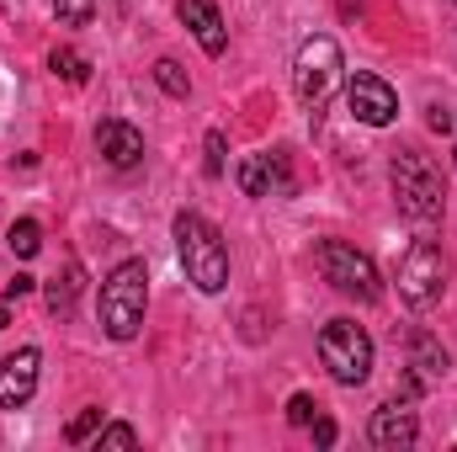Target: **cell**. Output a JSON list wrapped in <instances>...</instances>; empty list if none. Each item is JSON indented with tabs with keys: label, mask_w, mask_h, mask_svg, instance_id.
<instances>
[{
	"label": "cell",
	"mask_w": 457,
	"mask_h": 452,
	"mask_svg": "<svg viewBox=\"0 0 457 452\" xmlns=\"http://www.w3.org/2000/svg\"><path fill=\"white\" fill-rule=\"evenodd\" d=\"M388 181H394V203H399V213H404L410 224L431 229L447 213V181H442V171H436L431 155H420V149H394Z\"/></svg>",
	"instance_id": "cell-1"
},
{
	"label": "cell",
	"mask_w": 457,
	"mask_h": 452,
	"mask_svg": "<svg viewBox=\"0 0 457 452\" xmlns=\"http://www.w3.org/2000/svg\"><path fill=\"white\" fill-rule=\"evenodd\" d=\"M176 255H181V272H187V282L197 288V293H224L228 288V245L224 234L208 224L203 213H176Z\"/></svg>",
	"instance_id": "cell-2"
},
{
	"label": "cell",
	"mask_w": 457,
	"mask_h": 452,
	"mask_svg": "<svg viewBox=\"0 0 457 452\" xmlns=\"http://www.w3.org/2000/svg\"><path fill=\"white\" fill-rule=\"evenodd\" d=\"M144 309H149V266L144 261H117L102 282V331L112 340H133L144 331Z\"/></svg>",
	"instance_id": "cell-3"
},
{
	"label": "cell",
	"mask_w": 457,
	"mask_h": 452,
	"mask_svg": "<svg viewBox=\"0 0 457 452\" xmlns=\"http://www.w3.org/2000/svg\"><path fill=\"white\" fill-rule=\"evenodd\" d=\"M341 43L336 38H325V32H314V38H303L298 43V59H293V91H298V102L309 107V113L320 117V107L330 102V91L341 86Z\"/></svg>",
	"instance_id": "cell-4"
},
{
	"label": "cell",
	"mask_w": 457,
	"mask_h": 452,
	"mask_svg": "<svg viewBox=\"0 0 457 452\" xmlns=\"http://www.w3.org/2000/svg\"><path fill=\"white\" fill-rule=\"evenodd\" d=\"M314 261H320V272H325V282H330L336 293L356 298V304H378V298H383V277H378V266H372L367 250H356V245H345V239H320Z\"/></svg>",
	"instance_id": "cell-5"
},
{
	"label": "cell",
	"mask_w": 457,
	"mask_h": 452,
	"mask_svg": "<svg viewBox=\"0 0 457 452\" xmlns=\"http://www.w3.org/2000/svg\"><path fill=\"white\" fill-rule=\"evenodd\" d=\"M320 362L330 367V378L341 389H356L372 378V336L356 320H330L320 331Z\"/></svg>",
	"instance_id": "cell-6"
},
{
	"label": "cell",
	"mask_w": 457,
	"mask_h": 452,
	"mask_svg": "<svg viewBox=\"0 0 457 452\" xmlns=\"http://www.w3.org/2000/svg\"><path fill=\"white\" fill-rule=\"evenodd\" d=\"M442 288H447V261H442V250H436L431 239H415L410 255L399 261V298H404L410 309H431V304L442 298Z\"/></svg>",
	"instance_id": "cell-7"
},
{
	"label": "cell",
	"mask_w": 457,
	"mask_h": 452,
	"mask_svg": "<svg viewBox=\"0 0 457 452\" xmlns=\"http://www.w3.org/2000/svg\"><path fill=\"white\" fill-rule=\"evenodd\" d=\"M345 107H351L356 122H367V128H388V122L399 117V91H394L383 75L356 70V75L345 80Z\"/></svg>",
	"instance_id": "cell-8"
},
{
	"label": "cell",
	"mask_w": 457,
	"mask_h": 452,
	"mask_svg": "<svg viewBox=\"0 0 457 452\" xmlns=\"http://www.w3.org/2000/svg\"><path fill=\"white\" fill-rule=\"evenodd\" d=\"M37 367H43L37 346H21V351L0 356V410H21L37 394Z\"/></svg>",
	"instance_id": "cell-9"
},
{
	"label": "cell",
	"mask_w": 457,
	"mask_h": 452,
	"mask_svg": "<svg viewBox=\"0 0 457 452\" xmlns=\"http://www.w3.org/2000/svg\"><path fill=\"white\" fill-rule=\"evenodd\" d=\"M415 437H420V421H415V410H404L399 399L383 405V410H372V421H367V442L383 448V452L415 448Z\"/></svg>",
	"instance_id": "cell-10"
},
{
	"label": "cell",
	"mask_w": 457,
	"mask_h": 452,
	"mask_svg": "<svg viewBox=\"0 0 457 452\" xmlns=\"http://www.w3.org/2000/svg\"><path fill=\"white\" fill-rule=\"evenodd\" d=\"M96 149H102V160H107L112 171H133V165L144 160V133H138L133 122H122V117H107V122L96 128Z\"/></svg>",
	"instance_id": "cell-11"
},
{
	"label": "cell",
	"mask_w": 457,
	"mask_h": 452,
	"mask_svg": "<svg viewBox=\"0 0 457 452\" xmlns=\"http://www.w3.org/2000/svg\"><path fill=\"white\" fill-rule=\"evenodd\" d=\"M176 11H181V27H192V38L203 43V54L219 59V54L228 48V27H224V16H219L213 0H181Z\"/></svg>",
	"instance_id": "cell-12"
},
{
	"label": "cell",
	"mask_w": 457,
	"mask_h": 452,
	"mask_svg": "<svg viewBox=\"0 0 457 452\" xmlns=\"http://www.w3.org/2000/svg\"><path fill=\"white\" fill-rule=\"evenodd\" d=\"M404 351H410V367H415L420 378H447V367H453L447 346H442V340L431 336V331H410Z\"/></svg>",
	"instance_id": "cell-13"
},
{
	"label": "cell",
	"mask_w": 457,
	"mask_h": 452,
	"mask_svg": "<svg viewBox=\"0 0 457 452\" xmlns=\"http://www.w3.org/2000/svg\"><path fill=\"white\" fill-rule=\"evenodd\" d=\"M80 288H86V266H80V261H70V266H64V277H54V282H48V314H54V320H70V314H75Z\"/></svg>",
	"instance_id": "cell-14"
},
{
	"label": "cell",
	"mask_w": 457,
	"mask_h": 452,
	"mask_svg": "<svg viewBox=\"0 0 457 452\" xmlns=\"http://www.w3.org/2000/svg\"><path fill=\"white\" fill-rule=\"evenodd\" d=\"M234 181H239L245 197H271V155H245Z\"/></svg>",
	"instance_id": "cell-15"
},
{
	"label": "cell",
	"mask_w": 457,
	"mask_h": 452,
	"mask_svg": "<svg viewBox=\"0 0 457 452\" xmlns=\"http://www.w3.org/2000/svg\"><path fill=\"white\" fill-rule=\"evenodd\" d=\"M48 70H54L59 80H70V86H86V80H91V59L75 54V48H54V54H48Z\"/></svg>",
	"instance_id": "cell-16"
},
{
	"label": "cell",
	"mask_w": 457,
	"mask_h": 452,
	"mask_svg": "<svg viewBox=\"0 0 457 452\" xmlns=\"http://www.w3.org/2000/svg\"><path fill=\"white\" fill-rule=\"evenodd\" d=\"M5 245H11V255L32 261V255L43 250V229H37V219H16V224L5 229Z\"/></svg>",
	"instance_id": "cell-17"
},
{
	"label": "cell",
	"mask_w": 457,
	"mask_h": 452,
	"mask_svg": "<svg viewBox=\"0 0 457 452\" xmlns=\"http://www.w3.org/2000/svg\"><path fill=\"white\" fill-rule=\"evenodd\" d=\"M154 80H160V91H165V96H176V102H187V96H192V80H187V70H181L176 59H154Z\"/></svg>",
	"instance_id": "cell-18"
},
{
	"label": "cell",
	"mask_w": 457,
	"mask_h": 452,
	"mask_svg": "<svg viewBox=\"0 0 457 452\" xmlns=\"http://www.w3.org/2000/svg\"><path fill=\"white\" fill-rule=\"evenodd\" d=\"M54 16L59 27H86L96 16V0H54Z\"/></svg>",
	"instance_id": "cell-19"
},
{
	"label": "cell",
	"mask_w": 457,
	"mask_h": 452,
	"mask_svg": "<svg viewBox=\"0 0 457 452\" xmlns=\"http://www.w3.org/2000/svg\"><path fill=\"white\" fill-rule=\"evenodd\" d=\"M224 149H228V138L213 128V133H208V144H203V176H213V181L224 176Z\"/></svg>",
	"instance_id": "cell-20"
},
{
	"label": "cell",
	"mask_w": 457,
	"mask_h": 452,
	"mask_svg": "<svg viewBox=\"0 0 457 452\" xmlns=\"http://www.w3.org/2000/svg\"><path fill=\"white\" fill-rule=\"evenodd\" d=\"M314 415H320V399L314 394H293L287 399V421L293 426H314Z\"/></svg>",
	"instance_id": "cell-21"
},
{
	"label": "cell",
	"mask_w": 457,
	"mask_h": 452,
	"mask_svg": "<svg viewBox=\"0 0 457 452\" xmlns=\"http://www.w3.org/2000/svg\"><path fill=\"white\" fill-rule=\"evenodd\" d=\"M91 431H102V410H80V415L64 426V442H86Z\"/></svg>",
	"instance_id": "cell-22"
},
{
	"label": "cell",
	"mask_w": 457,
	"mask_h": 452,
	"mask_svg": "<svg viewBox=\"0 0 457 452\" xmlns=\"http://www.w3.org/2000/svg\"><path fill=\"white\" fill-rule=\"evenodd\" d=\"M96 448H138V431L122 426V421H117V426H102V431H96Z\"/></svg>",
	"instance_id": "cell-23"
},
{
	"label": "cell",
	"mask_w": 457,
	"mask_h": 452,
	"mask_svg": "<svg viewBox=\"0 0 457 452\" xmlns=\"http://www.w3.org/2000/svg\"><path fill=\"white\" fill-rule=\"evenodd\" d=\"M271 192H293V165H287V155L282 149H271Z\"/></svg>",
	"instance_id": "cell-24"
},
{
	"label": "cell",
	"mask_w": 457,
	"mask_h": 452,
	"mask_svg": "<svg viewBox=\"0 0 457 452\" xmlns=\"http://www.w3.org/2000/svg\"><path fill=\"white\" fill-rule=\"evenodd\" d=\"M394 399H399V405H410V399H420V372H415V367H410V372L399 378V394H394Z\"/></svg>",
	"instance_id": "cell-25"
},
{
	"label": "cell",
	"mask_w": 457,
	"mask_h": 452,
	"mask_svg": "<svg viewBox=\"0 0 457 452\" xmlns=\"http://www.w3.org/2000/svg\"><path fill=\"white\" fill-rule=\"evenodd\" d=\"M314 442L320 448H336V421L330 415H314Z\"/></svg>",
	"instance_id": "cell-26"
},
{
	"label": "cell",
	"mask_w": 457,
	"mask_h": 452,
	"mask_svg": "<svg viewBox=\"0 0 457 452\" xmlns=\"http://www.w3.org/2000/svg\"><path fill=\"white\" fill-rule=\"evenodd\" d=\"M426 122H431L436 133H453V113H447V107H431V113H426Z\"/></svg>",
	"instance_id": "cell-27"
},
{
	"label": "cell",
	"mask_w": 457,
	"mask_h": 452,
	"mask_svg": "<svg viewBox=\"0 0 457 452\" xmlns=\"http://www.w3.org/2000/svg\"><path fill=\"white\" fill-rule=\"evenodd\" d=\"M21 293H32V277H11V282H5V304H16Z\"/></svg>",
	"instance_id": "cell-28"
},
{
	"label": "cell",
	"mask_w": 457,
	"mask_h": 452,
	"mask_svg": "<svg viewBox=\"0 0 457 452\" xmlns=\"http://www.w3.org/2000/svg\"><path fill=\"white\" fill-rule=\"evenodd\" d=\"M5 325H11V314H5V304H0V331H5Z\"/></svg>",
	"instance_id": "cell-29"
},
{
	"label": "cell",
	"mask_w": 457,
	"mask_h": 452,
	"mask_svg": "<svg viewBox=\"0 0 457 452\" xmlns=\"http://www.w3.org/2000/svg\"><path fill=\"white\" fill-rule=\"evenodd\" d=\"M453 165H457V149H453Z\"/></svg>",
	"instance_id": "cell-30"
},
{
	"label": "cell",
	"mask_w": 457,
	"mask_h": 452,
	"mask_svg": "<svg viewBox=\"0 0 457 452\" xmlns=\"http://www.w3.org/2000/svg\"><path fill=\"white\" fill-rule=\"evenodd\" d=\"M453 5H457V0H453Z\"/></svg>",
	"instance_id": "cell-31"
}]
</instances>
